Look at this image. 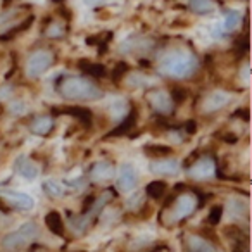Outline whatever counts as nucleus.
I'll return each instance as SVG.
<instances>
[{
    "label": "nucleus",
    "mask_w": 252,
    "mask_h": 252,
    "mask_svg": "<svg viewBox=\"0 0 252 252\" xmlns=\"http://www.w3.org/2000/svg\"><path fill=\"white\" fill-rule=\"evenodd\" d=\"M83 2L88 5V7H97V5L104 4V2H107V0H83Z\"/></svg>",
    "instance_id": "29"
},
{
    "label": "nucleus",
    "mask_w": 252,
    "mask_h": 252,
    "mask_svg": "<svg viewBox=\"0 0 252 252\" xmlns=\"http://www.w3.org/2000/svg\"><path fill=\"white\" fill-rule=\"evenodd\" d=\"M228 102H230V95H228L226 92L218 90V92H213L211 95H207L202 107L206 112H216V111H220V109H223Z\"/></svg>",
    "instance_id": "15"
},
{
    "label": "nucleus",
    "mask_w": 252,
    "mask_h": 252,
    "mask_svg": "<svg viewBox=\"0 0 252 252\" xmlns=\"http://www.w3.org/2000/svg\"><path fill=\"white\" fill-rule=\"evenodd\" d=\"M183 247L185 252H216L214 251V245L211 242H207L206 238L199 237V235H185L183 238Z\"/></svg>",
    "instance_id": "14"
},
{
    "label": "nucleus",
    "mask_w": 252,
    "mask_h": 252,
    "mask_svg": "<svg viewBox=\"0 0 252 252\" xmlns=\"http://www.w3.org/2000/svg\"><path fill=\"white\" fill-rule=\"evenodd\" d=\"M135 119H137V114H135V111H131L130 114L126 116V119H125V121H123V125L119 126L118 130H116V133H123V131L130 130L131 126L135 125Z\"/></svg>",
    "instance_id": "23"
},
{
    "label": "nucleus",
    "mask_w": 252,
    "mask_h": 252,
    "mask_svg": "<svg viewBox=\"0 0 252 252\" xmlns=\"http://www.w3.org/2000/svg\"><path fill=\"white\" fill-rule=\"evenodd\" d=\"M45 223H47V226H49L50 231H54L56 235H63L64 224H63V220H61V214L59 213H56V211L49 213L45 216Z\"/></svg>",
    "instance_id": "19"
},
{
    "label": "nucleus",
    "mask_w": 252,
    "mask_h": 252,
    "mask_svg": "<svg viewBox=\"0 0 252 252\" xmlns=\"http://www.w3.org/2000/svg\"><path fill=\"white\" fill-rule=\"evenodd\" d=\"M47 35L52 36V38H57V36H63L64 35V28L59 25V23H54L49 30H47Z\"/></svg>",
    "instance_id": "25"
},
{
    "label": "nucleus",
    "mask_w": 252,
    "mask_h": 252,
    "mask_svg": "<svg viewBox=\"0 0 252 252\" xmlns=\"http://www.w3.org/2000/svg\"><path fill=\"white\" fill-rule=\"evenodd\" d=\"M38 235H40L38 224L33 223V221H28V223L21 224L19 228L12 230L11 233H7L2 238V249H5L7 252L23 251L28 245H32L38 238Z\"/></svg>",
    "instance_id": "3"
},
{
    "label": "nucleus",
    "mask_w": 252,
    "mask_h": 252,
    "mask_svg": "<svg viewBox=\"0 0 252 252\" xmlns=\"http://www.w3.org/2000/svg\"><path fill=\"white\" fill-rule=\"evenodd\" d=\"M43 190H45V193H49L50 197H54V199H59V197H63L64 193H66V189H64L63 183H59L57 180H45L43 182Z\"/></svg>",
    "instance_id": "18"
},
{
    "label": "nucleus",
    "mask_w": 252,
    "mask_h": 252,
    "mask_svg": "<svg viewBox=\"0 0 252 252\" xmlns=\"http://www.w3.org/2000/svg\"><path fill=\"white\" fill-rule=\"evenodd\" d=\"M189 7L195 14H209L214 11L213 0H189Z\"/></svg>",
    "instance_id": "17"
},
{
    "label": "nucleus",
    "mask_w": 252,
    "mask_h": 252,
    "mask_svg": "<svg viewBox=\"0 0 252 252\" xmlns=\"http://www.w3.org/2000/svg\"><path fill=\"white\" fill-rule=\"evenodd\" d=\"M138 185V171L131 162H125L121 164L118 171V178H116V189L123 193H130L137 189Z\"/></svg>",
    "instance_id": "7"
},
{
    "label": "nucleus",
    "mask_w": 252,
    "mask_h": 252,
    "mask_svg": "<svg viewBox=\"0 0 252 252\" xmlns=\"http://www.w3.org/2000/svg\"><path fill=\"white\" fill-rule=\"evenodd\" d=\"M9 111H11L12 114H19V116L25 114V112H26L25 102H21V100H19V102H12V104L9 105Z\"/></svg>",
    "instance_id": "26"
},
{
    "label": "nucleus",
    "mask_w": 252,
    "mask_h": 252,
    "mask_svg": "<svg viewBox=\"0 0 252 252\" xmlns=\"http://www.w3.org/2000/svg\"><path fill=\"white\" fill-rule=\"evenodd\" d=\"M14 169L19 176H23L25 180H30V182H33V180H36L40 176V166L30 158H26V156H19L16 159Z\"/></svg>",
    "instance_id": "12"
},
{
    "label": "nucleus",
    "mask_w": 252,
    "mask_h": 252,
    "mask_svg": "<svg viewBox=\"0 0 252 252\" xmlns=\"http://www.w3.org/2000/svg\"><path fill=\"white\" fill-rule=\"evenodd\" d=\"M166 192V183L164 182H159V180H156V182L149 183L147 185V193L152 197H161L162 193Z\"/></svg>",
    "instance_id": "22"
},
{
    "label": "nucleus",
    "mask_w": 252,
    "mask_h": 252,
    "mask_svg": "<svg viewBox=\"0 0 252 252\" xmlns=\"http://www.w3.org/2000/svg\"><path fill=\"white\" fill-rule=\"evenodd\" d=\"M147 100L151 104V107L156 112H159V114H171L173 107H175V102H173L171 95L166 90H152L147 95Z\"/></svg>",
    "instance_id": "10"
},
{
    "label": "nucleus",
    "mask_w": 252,
    "mask_h": 252,
    "mask_svg": "<svg viewBox=\"0 0 252 252\" xmlns=\"http://www.w3.org/2000/svg\"><path fill=\"white\" fill-rule=\"evenodd\" d=\"M126 69H128V67H126V64L125 63H119L118 67H116V71L112 73V78H116V80H118V78H121V74L126 73Z\"/></svg>",
    "instance_id": "28"
},
{
    "label": "nucleus",
    "mask_w": 252,
    "mask_h": 252,
    "mask_svg": "<svg viewBox=\"0 0 252 252\" xmlns=\"http://www.w3.org/2000/svg\"><path fill=\"white\" fill-rule=\"evenodd\" d=\"M114 164L109 161H98L92 166L90 169V180L95 183H104V182H109V180L114 178Z\"/></svg>",
    "instance_id": "13"
},
{
    "label": "nucleus",
    "mask_w": 252,
    "mask_h": 252,
    "mask_svg": "<svg viewBox=\"0 0 252 252\" xmlns=\"http://www.w3.org/2000/svg\"><path fill=\"white\" fill-rule=\"evenodd\" d=\"M216 175V164L211 158H200L189 168V176L197 182H204V180H211Z\"/></svg>",
    "instance_id": "9"
},
{
    "label": "nucleus",
    "mask_w": 252,
    "mask_h": 252,
    "mask_svg": "<svg viewBox=\"0 0 252 252\" xmlns=\"http://www.w3.org/2000/svg\"><path fill=\"white\" fill-rule=\"evenodd\" d=\"M199 61L189 50H171L158 64V71L162 76L169 78H189L195 73Z\"/></svg>",
    "instance_id": "2"
},
{
    "label": "nucleus",
    "mask_w": 252,
    "mask_h": 252,
    "mask_svg": "<svg viewBox=\"0 0 252 252\" xmlns=\"http://www.w3.org/2000/svg\"><path fill=\"white\" fill-rule=\"evenodd\" d=\"M169 95H171L173 102H182V100H185V98H187V92L183 90V88H175V90H173Z\"/></svg>",
    "instance_id": "27"
},
{
    "label": "nucleus",
    "mask_w": 252,
    "mask_h": 252,
    "mask_svg": "<svg viewBox=\"0 0 252 252\" xmlns=\"http://www.w3.org/2000/svg\"><path fill=\"white\" fill-rule=\"evenodd\" d=\"M151 171L154 173L156 176H164V178H169V176L180 175V171H182V164H180L178 159H173V158L156 159V161L151 162Z\"/></svg>",
    "instance_id": "11"
},
{
    "label": "nucleus",
    "mask_w": 252,
    "mask_h": 252,
    "mask_svg": "<svg viewBox=\"0 0 252 252\" xmlns=\"http://www.w3.org/2000/svg\"><path fill=\"white\" fill-rule=\"evenodd\" d=\"M54 64V56L50 50H36L28 57L26 63V74L30 78H40L43 73L52 67Z\"/></svg>",
    "instance_id": "4"
},
{
    "label": "nucleus",
    "mask_w": 252,
    "mask_h": 252,
    "mask_svg": "<svg viewBox=\"0 0 252 252\" xmlns=\"http://www.w3.org/2000/svg\"><path fill=\"white\" fill-rule=\"evenodd\" d=\"M221 216H223V207H221V206H214L213 209H211V213H209V223H213V224L220 223Z\"/></svg>",
    "instance_id": "24"
},
{
    "label": "nucleus",
    "mask_w": 252,
    "mask_h": 252,
    "mask_svg": "<svg viewBox=\"0 0 252 252\" xmlns=\"http://www.w3.org/2000/svg\"><path fill=\"white\" fill-rule=\"evenodd\" d=\"M111 199H112V193L109 192V190H107V192H104V193H100V197H97V199H95V202L90 206V209H88V213L81 214V216H74V218H71V226H73L76 231H83V230H87V226H88V223H90L92 218L97 216V214L102 211V207H104L105 204H107Z\"/></svg>",
    "instance_id": "6"
},
{
    "label": "nucleus",
    "mask_w": 252,
    "mask_h": 252,
    "mask_svg": "<svg viewBox=\"0 0 252 252\" xmlns=\"http://www.w3.org/2000/svg\"><path fill=\"white\" fill-rule=\"evenodd\" d=\"M30 130H32V133L45 137V135H49L54 130V119L50 116H38V118H35L32 121Z\"/></svg>",
    "instance_id": "16"
},
{
    "label": "nucleus",
    "mask_w": 252,
    "mask_h": 252,
    "mask_svg": "<svg viewBox=\"0 0 252 252\" xmlns=\"http://www.w3.org/2000/svg\"><path fill=\"white\" fill-rule=\"evenodd\" d=\"M57 94L66 100L92 102L104 97V92L85 76H64L57 83Z\"/></svg>",
    "instance_id": "1"
},
{
    "label": "nucleus",
    "mask_w": 252,
    "mask_h": 252,
    "mask_svg": "<svg viewBox=\"0 0 252 252\" xmlns=\"http://www.w3.org/2000/svg\"><path fill=\"white\" fill-rule=\"evenodd\" d=\"M197 209V197L192 193H182L175 199L171 204V211H169V220L173 223H178L182 220H187L193 211Z\"/></svg>",
    "instance_id": "5"
},
{
    "label": "nucleus",
    "mask_w": 252,
    "mask_h": 252,
    "mask_svg": "<svg viewBox=\"0 0 252 252\" xmlns=\"http://www.w3.org/2000/svg\"><path fill=\"white\" fill-rule=\"evenodd\" d=\"M238 25H240V14L235 11H228L223 19V30L224 32H233V30H237Z\"/></svg>",
    "instance_id": "21"
},
{
    "label": "nucleus",
    "mask_w": 252,
    "mask_h": 252,
    "mask_svg": "<svg viewBox=\"0 0 252 252\" xmlns=\"http://www.w3.org/2000/svg\"><path fill=\"white\" fill-rule=\"evenodd\" d=\"M0 197L5 199L12 207L21 211H32L35 207V199H33L30 193L21 192V190H12V189H5L0 192Z\"/></svg>",
    "instance_id": "8"
},
{
    "label": "nucleus",
    "mask_w": 252,
    "mask_h": 252,
    "mask_svg": "<svg viewBox=\"0 0 252 252\" xmlns=\"http://www.w3.org/2000/svg\"><path fill=\"white\" fill-rule=\"evenodd\" d=\"M80 67L88 74V76H95V78H102L105 74V67L102 64H95V63H85L81 61Z\"/></svg>",
    "instance_id": "20"
}]
</instances>
